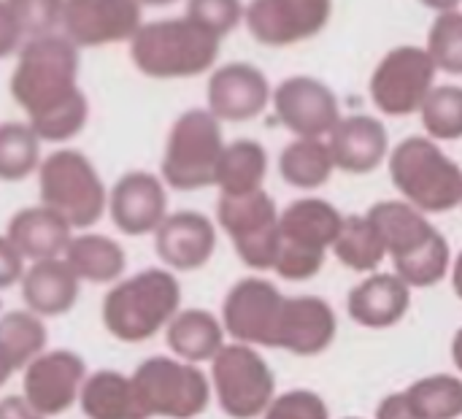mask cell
Listing matches in <instances>:
<instances>
[{
  "mask_svg": "<svg viewBox=\"0 0 462 419\" xmlns=\"http://www.w3.org/2000/svg\"><path fill=\"white\" fill-rule=\"evenodd\" d=\"M365 217L384 241L387 257L395 265L393 274L411 290H430L449 279L455 252L449 238L428 214L406 200H379L365 211Z\"/></svg>",
  "mask_w": 462,
  "mask_h": 419,
  "instance_id": "1",
  "label": "cell"
},
{
  "mask_svg": "<svg viewBox=\"0 0 462 419\" xmlns=\"http://www.w3.org/2000/svg\"><path fill=\"white\" fill-rule=\"evenodd\" d=\"M76 76L79 46L68 35L49 33L27 38L11 73V95L30 119H38L70 103L81 92L76 87Z\"/></svg>",
  "mask_w": 462,
  "mask_h": 419,
  "instance_id": "2",
  "label": "cell"
},
{
  "mask_svg": "<svg viewBox=\"0 0 462 419\" xmlns=\"http://www.w3.org/2000/svg\"><path fill=\"white\" fill-rule=\"evenodd\" d=\"M390 182L401 200L422 214H449L462 206V168L428 135H409L390 149Z\"/></svg>",
  "mask_w": 462,
  "mask_h": 419,
  "instance_id": "3",
  "label": "cell"
},
{
  "mask_svg": "<svg viewBox=\"0 0 462 419\" xmlns=\"http://www.w3.org/2000/svg\"><path fill=\"white\" fill-rule=\"evenodd\" d=\"M181 306V284L171 271L146 268L125 282H119L103 301L106 331L125 341L141 344L154 339Z\"/></svg>",
  "mask_w": 462,
  "mask_h": 419,
  "instance_id": "4",
  "label": "cell"
},
{
  "mask_svg": "<svg viewBox=\"0 0 462 419\" xmlns=\"http://www.w3.org/2000/svg\"><path fill=\"white\" fill-rule=\"evenodd\" d=\"M344 214L325 198H298L279 214V252L273 274L284 282L314 279L333 252Z\"/></svg>",
  "mask_w": 462,
  "mask_h": 419,
  "instance_id": "5",
  "label": "cell"
},
{
  "mask_svg": "<svg viewBox=\"0 0 462 419\" xmlns=\"http://www.w3.org/2000/svg\"><path fill=\"white\" fill-rule=\"evenodd\" d=\"M133 62L154 79H184L208 70L219 54V38L189 16L154 19L141 24L130 41Z\"/></svg>",
  "mask_w": 462,
  "mask_h": 419,
  "instance_id": "6",
  "label": "cell"
},
{
  "mask_svg": "<svg viewBox=\"0 0 462 419\" xmlns=\"http://www.w3.org/2000/svg\"><path fill=\"white\" fill-rule=\"evenodd\" d=\"M225 149L222 125L208 108L184 111L165 141L162 179L173 190L192 192L217 184V165Z\"/></svg>",
  "mask_w": 462,
  "mask_h": 419,
  "instance_id": "7",
  "label": "cell"
},
{
  "mask_svg": "<svg viewBox=\"0 0 462 419\" xmlns=\"http://www.w3.org/2000/svg\"><path fill=\"white\" fill-rule=\"evenodd\" d=\"M146 417L195 419L211 404V379L179 358H149L130 377Z\"/></svg>",
  "mask_w": 462,
  "mask_h": 419,
  "instance_id": "8",
  "label": "cell"
},
{
  "mask_svg": "<svg viewBox=\"0 0 462 419\" xmlns=\"http://www.w3.org/2000/svg\"><path fill=\"white\" fill-rule=\"evenodd\" d=\"M41 200L70 228H89L106 211V187L95 165L76 149L51 152L38 173Z\"/></svg>",
  "mask_w": 462,
  "mask_h": 419,
  "instance_id": "9",
  "label": "cell"
},
{
  "mask_svg": "<svg viewBox=\"0 0 462 419\" xmlns=\"http://www.w3.org/2000/svg\"><path fill=\"white\" fill-rule=\"evenodd\" d=\"M211 390L230 419H260L279 396L273 368L260 349L246 344H225L211 360Z\"/></svg>",
  "mask_w": 462,
  "mask_h": 419,
  "instance_id": "10",
  "label": "cell"
},
{
  "mask_svg": "<svg viewBox=\"0 0 462 419\" xmlns=\"http://www.w3.org/2000/svg\"><path fill=\"white\" fill-rule=\"evenodd\" d=\"M279 206L265 192L257 190L252 195L217 200V222L227 233L238 260L257 274L273 271L279 252Z\"/></svg>",
  "mask_w": 462,
  "mask_h": 419,
  "instance_id": "11",
  "label": "cell"
},
{
  "mask_svg": "<svg viewBox=\"0 0 462 419\" xmlns=\"http://www.w3.org/2000/svg\"><path fill=\"white\" fill-rule=\"evenodd\" d=\"M287 295L265 276L238 279L222 301V325L233 344L279 349V328Z\"/></svg>",
  "mask_w": 462,
  "mask_h": 419,
  "instance_id": "12",
  "label": "cell"
},
{
  "mask_svg": "<svg viewBox=\"0 0 462 419\" xmlns=\"http://www.w3.org/2000/svg\"><path fill=\"white\" fill-rule=\"evenodd\" d=\"M436 62L422 46L390 49L371 73V100L387 116H411L422 108L436 87Z\"/></svg>",
  "mask_w": 462,
  "mask_h": 419,
  "instance_id": "13",
  "label": "cell"
},
{
  "mask_svg": "<svg viewBox=\"0 0 462 419\" xmlns=\"http://www.w3.org/2000/svg\"><path fill=\"white\" fill-rule=\"evenodd\" d=\"M276 119L295 138H328L341 122L338 95L314 76H290L273 89Z\"/></svg>",
  "mask_w": 462,
  "mask_h": 419,
  "instance_id": "14",
  "label": "cell"
},
{
  "mask_svg": "<svg viewBox=\"0 0 462 419\" xmlns=\"http://www.w3.org/2000/svg\"><path fill=\"white\" fill-rule=\"evenodd\" d=\"M333 14V0H249V33L265 46H290L317 35Z\"/></svg>",
  "mask_w": 462,
  "mask_h": 419,
  "instance_id": "15",
  "label": "cell"
},
{
  "mask_svg": "<svg viewBox=\"0 0 462 419\" xmlns=\"http://www.w3.org/2000/svg\"><path fill=\"white\" fill-rule=\"evenodd\" d=\"M141 0H65L62 27L76 46L133 41L141 30Z\"/></svg>",
  "mask_w": 462,
  "mask_h": 419,
  "instance_id": "16",
  "label": "cell"
},
{
  "mask_svg": "<svg viewBox=\"0 0 462 419\" xmlns=\"http://www.w3.org/2000/svg\"><path fill=\"white\" fill-rule=\"evenodd\" d=\"M84 382V360L79 355L65 349L46 352L24 371V398L38 414L54 417L73 406Z\"/></svg>",
  "mask_w": 462,
  "mask_h": 419,
  "instance_id": "17",
  "label": "cell"
},
{
  "mask_svg": "<svg viewBox=\"0 0 462 419\" xmlns=\"http://www.w3.org/2000/svg\"><path fill=\"white\" fill-rule=\"evenodd\" d=\"M208 111L219 122H249L268 108L273 89L252 62H227L208 79Z\"/></svg>",
  "mask_w": 462,
  "mask_h": 419,
  "instance_id": "18",
  "label": "cell"
},
{
  "mask_svg": "<svg viewBox=\"0 0 462 419\" xmlns=\"http://www.w3.org/2000/svg\"><path fill=\"white\" fill-rule=\"evenodd\" d=\"M338 339V314L322 295H287L279 349L295 358H319Z\"/></svg>",
  "mask_w": 462,
  "mask_h": 419,
  "instance_id": "19",
  "label": "cell"
},
{
  "mask_svg": "<svg viewBox=\"0 0 462 419\" xmlns=\"http://www.w3.org/2000/svg\"><path fill=\"white\" fill-rule=\"evenodd\" d=\"M411 287L387 271L363 276L346 293V314L365 331H390L411 312Z\"/></svg>",
  "mask_w": 462,
  "mask_h": 419,
  "instance_id": "20",
  "label": "cell"
},
{
  "mask_svg": "<svg viewBox=\"0 0 462 419\" xmlns=\"http://www.w3.org/2000/svg\"><path fill=\"white\" fill-rule=\"evenodd\" d=\"M111 219L127 236L157 233L168 217V195L157 176L146 171L125 173L111 190Z\"/></svg>",
  "mask_w": 462,
  "mask_h": 419,
  "instance_id": "21",
  "label": "cell"
},
{
  "mask_svg": "<svg viewBox=\"0 0 462 419\" xmlns=\"http://www.w3.org/2000/svg\"><path fill=\"white\" fill-rule=\"evenodd\" d=\"M154 249L160 260L173 271H198L208 265L217 252V228L200 211H176L154 233Z\"/></svg>",
  "mask_w": 462,
  "mask_h": 419,
  "instance_id": "22",
  "label": "cell"
},
{
  "mask_svg": "<svg viewBox=\"0 0 462 419\" xmlns=\"http://www.w3.org/2000/svg\"><path fill=\"white\" fill-rule=\"evenodd\" d=\"M325 141L333 154V165L352 176H365L390 157L387 127L371 114L341 116V122Z\"/></svg>",
  "mask_w": 462,
  "mask_h": 419,
  "instance_id": "23",
  "label": "cell"
},
{
  "mask_svg": "<svg viewBox=\"0 0 462 419\" xmlns=\"http://www.w3.org/2000/svg\"><path fill=\"white\" fill-rule=\"evenodd\" d=\"M5 238L16 247L22 257H30L32 263L57 260L70 244V225L57 211L46 206H32L11 217Z\"/></svg>",
  "mask_w": 462,
  "mask_h": 419,
  "instance_id": "24",
  "label": "cell"
},
{
  "mask_svg": "<svg viewBox=\"0 0 462 419\" xmlns=\"http://www.w3.org/2000/svg\"><path fill=\"white\" fill-rule=\"evenodd\" d=\"M22 298L38 317L65 314L79 298V276L60 257L32 263L22 276Z\"/></svg>",
  "mask_w": 462,
  "mask_h": 419,
  "instance_id": "25",
  "label": "cell"
},
{
  "mask_svg": "<svg viewBox=\"0 0 462 419\" xmlns=\"http://www.w3.org/2000/svg\"><path fill=\"white\" fill-rule=\"evenodd\" d=\"M225 325L206 309L179 312L165 328L168 349L184 363H211L225 349Z\"/></svg>",
  "mask_w": 462,
  "mask_h": 419,
  "instance_id": "26",
  "label": "cell"
},
{
  "mask_svg": "<svg viewBox=\"0 0 462 419\" xmlns=\"http://www.w3.org/2000/svg\"><path fill=\"white\" fill-rule=\"evenodd\" d=\"M268 176V152L254 138H236L225 144L219 165H217V187L219 195L241 198L263 190Z\"/></svg>",
  "mask_w": 462,
  "mask_h": 419,
  "instance_id": "27",
  "label": "cell"
},
{
  "mask_svg": "<svg viewBox=\"0 0 462 419\" xmlns=\"http://www.w3.org/2000/svg\"><path fill=\"white\" fill-rule=\"evenodd\" d=\"M81 412L89 419H149L133 387V379L116 371H97L81 387Z\"/></svg>",
  "mask_w": 462,
  "mask_h": 419,
  "instance_id": "28",
  "label": "cell"
},
{
  "mask_svg": "<svg viewBox=\"0 0 462 419\" xmlns=\"http://www.w3.org/2000/svg\"><path fill=\"white\" fill-rule=\"evenodd\" d=\"M336 165L325 138H295L279 154V173L295 190H319L330 182Z\"/></svg>",
  "mask_w": 462,
  "mask_h": 419,
  "instance_id": "29",
  "label": "cell"
},
{
  "mask_svg": "<svg viewBox=\"0 0 462 419\" xmlns=\"http://www.w3.org/2000/svg\"><path fill=\"white\" fill-rule=\"evenodd\" d=\"M65 263L70 271L79 276V282H92V284H106L114 282L125 274V252L116 241L95 233H84L79 238H70L65 249Z\"/></svg>",
  "mask_w": 462,
  "mask_h": 419,
  "instance_id": "30",
  "label": "cell"
},
{
  "mask_svg": "<svg viewBox=\"0 0 462 419\" xmlns=\"http://www.w3.org/2000/svg\"><path fill=\"white\" fill-rule=\"evenodd\" d=\"M333 257L355 274H376L387 260L384 241L365 214L344 217L341 233L333 244Z\"/></svg>",
  "mask_w": 462,
  "mask_h": 419,
  "instance_id": "31",
  "label": "cell"
},
{
  "mask_svg": "<svg viewBox=\"0 0 462 419\" xmlns=\"http://www.w3.org/2000/svg\"><path fill=\"white\" fill-rule=\"evenodd\" d=\"M401 393L420 419H462L460 374H430Z\"/></svg>",
  "mask_w": 462,
  "mask_h": 419,
  "instance_id": "32",
  "label": "cell"
},
{
  "mask_svg": "<svg viewBox=\"0 0 462 419\" xmlns=\"http://www.w3.org/2000/svg\"><path fill=\"white\" fill-rule=\"evenodd\" d=\"M41 138L24 122L0 125V179L19 182L38 168Z\"/></svg>",
  "mask_w": 462,
  "mask_h": 419,
  "instance_id": "33",
  "label": "cell"
},
{
  "mask_svg": "<svg viewBox=\"0 0 462 419\" xmlns=\"http://www.w3.org/2000/svg\"><path fill=\"white\" fill-rule=\"evenodd\" d=\"M0 347L8 352L14 368H27L46 347V328L41 317L32 312H8L0 320Z\"/></svg>",
  "mask_w": 462,
  "mask_h": 419,
  "instance_id": "34",
  "label": "cell"
},
{
  "mask_svg": "<svg viewBox=\"0 0 462 419\" xmlns=\"http://www.w3.org/2000/svg\"><path fill=\"white\" fill-rule=\"evenodd\" d=\"M422 127L433 141H457L462 138V87L441 84L433 87L428 100L420 108Z\"/></svg>",
  "mask_w": 462,
  "mask_h": 419,
  "instance_id": "35",
  "label": "cell"
},
{
  "mask_svg": "<svg viewBox=\"0 0 462 419\" xmlns=\"http://www.w3.org/2000/svg\"><path fill=\"white\" fill-rule=\"evenodd\" d=\"M425 49L439 70L462 76V11H444L433 19Z\"/></svg>",
  "mask_w": 462,
  "mask_h": 419,
  "instance_id": "36",
  "label": "cell"
},
{
  "mask_svg": "<svg viewBox=\"0 0 462 419\" xmlns=\"http://www.w3.org/2000/svg\"><path fill=\"white\" fill-rule=\"evenodd\" d=\"M87 116H89V106H87L84 92H79L70 103H65L38 119H30L27 125L35 130V135L41 141H68L87 125Z\"/></svg>",
  "mask_w": 462,
  "mask_h": 419,
  "instance_id": "37",
  "label": "cell"
},
{
  "mask_svg": "<svg viewBox=\"0 0 462 419\" xmlns=\"http://www.w3.org/2000/svg\"><path fill=\"white\" fill-rule=\"evenodd\" d=\"M244 3L241 0H187V14L195 24L208 30L222 41L244 16Z\"/></svg>",
  "mask_w": 462,
  "mask_h": 419,
  "instance_id": "38",
  "label": "cell"
},
{
  "mask_svg": "<svg viewBox=\"0 0 462 419\" xmlns=\"http://www.w3.org/2000/svg\"><path fill=\"white\" fill-rule=\"evenodd\" d=\"M5 3L14 11L27 38L49 35L57 24H62L65 0H5Z\"/></svg>",
  "mask_w": 462,
  "mask_h": 419,
  "instance_id": "39",
  "label": "cell"
},
{
  "mask_svg": "<svg viewBox=\"0 0 462 419\" xmlns=\"http://www.w3.org/2000/svg\"><path fill=\"white\" fill-rule=\"evenodd\" d=\"M260 419H330V406L319 393L295 387L279 393Z\"/></svg>",
  "mask_w": 462,
  "mask_h": 419,
  "instance_id": "40",
  "label": "cell"
},
{
  "mask_svg": "<svg viewBox=\"0 0 462 419\" xmlns=\"http://www.w3.org/2000/svg\"><path fill=\"white\" fill-rule=\"evenodd\" d=\"M24 276V257L8 238H0V290L14 287Z\"/></svg>",
  "mask_w": 462,
  "mask_h": 419,
  "instance_id": "41",
  "label": "cell"
},
{
  "mask_svg": "<svg viewBox=\"0 0 462 419\" xmlns=\"http://www.w3.org/2000/svg\"><path fill=\"white\" fill-rule=\"evenodd\" d=\"M22 35H24V33H22V27H19L14 11L8 8L5 0H0V57H8V54L19 46Z\"/></svg>",
  "mask_w": 462,
  "mask_h": 419,
  "instance_id": "42",
  "label": "cell"
},
{
  "mask_svg": "<svg viewBox=\"0 0 462 419\" xmlns=\"http://www.w3.org/2000/svg\"><path fill=\"white\" fill-rule=\"evenodd\" d=\"M374 419H420L406 404L403 393H393L387 398H382V404L376 406V417Z\"/></svg>",
  "mask_w": 462,
  "mask_h": 419,
  "instance_id": "43",
  "label": "cell"
},
{
  "mask_svg": "<svg viewBox=\"0 0 462 419\" xmlns=\"http://www.w3.org/2000/svg\"><path fill=\"white\" fill-rule=\"evenodd\" d=\"M0 419H46L43 414H38L27 398H19V396H11V398H3L0 401Z\"/></svg>",
  "mask_w": 462,
  "mask_h": 419,
  "instance_id": "44",
  "label": "cell"
},
{
  "mask_svg": "<svg viewBox=\"0 0 462 419\" xmlns=\"http://www.w3.org/2000/svg\"><path fill=\"white\" fill-rule=\"evenodd\" d=\"M449 282H452V293L457 295V301L462 303V249L457 252V255H455V260H452Z\"/></svg>",
  "mask_w": 462,
  "mask_h": 419,
  "instance_id": "45",
  "label": "cell"
},
{
  "mask_svg": "<svg viewBox=\"0 0 462 419\" xmlns=\"http://www.w3.org/2000/svg\"><path fill=\"white\" fill-rule=\"evenodd\" d=\"M449 355H452V363H455V371L462 377V328L455 331L452 336V344H449Z\"/></svg>",
  "mask_w": 462,
  "mask_h": 419,
  "instance_id": "46",
  "label": "cell"
},
{
  "mask_svg": "<svg viewBox=\"0 0 462 419\" xmlns=\"http://www.w3.org/2000/svg\"><path fill=\"white\" fill-rule=\"evenodd\" d=\"M14 371H16V368H14V363H11L8 352H5V349L0 347V387H3L5 382H8V377H11Z\"/></svg>",
  "mask_w": 462,
  "mask_h": 419,
  "instance_id": "47",
  "label": "cell"
},
{
  "mask_svg": "<svg viewBox=\"0 0 462 419\" xmlns=\"http://www.w3.org/2000/svg\"><path fill=\"white\" fill-rule=\"evenodd\" d=\"M420 3H425L428 8H436L439 14H444V11H457L462 0H420Z\"/></svg>",
  "mask_w": 462,
  "mask_h": 419,
  "instance_id": "48",
  "label": "cell"
},
{
  "mask_svg": "<svg viewBox=\"0 0 462 419\" xmlns=\"http://www.w3.org/2000/svg\"><path fill=\"white\" fill-rule=\"evenodd\" d=\"M141 3H149V5H162V3H171V0H141Z\"/></svg>",
  "mask_w": 462,
  "mask_h": 419,
  "instance_id": "49",
  "label": "cell"
},
{
  "mask_svg": "<svg viewBox=\"0 0 462 419\" xmlns=\"http://www.w3.org/2000/svg\"><path fill=\"white\" fill-rule=\"evenodd\" d=\"M341 419H365V417H341Z\"/></svg>",
  "mask_w": 462,
  "mask_h": 419,
  "instance_id": "50",
  "label": "cell"
},
{
  "mask_svg": "<svg viewBox=\"0 0 462 419\" xmlns=\"http://www.w3.org/2000/svg\"><path fill=\"white\" fill-rule=\"evenodd\" d=\"M460 209H462V206H460Z\"/></svg>",
  "mask_w": 462,
  "mask_h": 419,
  "instance_id": "51",
  "label": "cell"
}]
</instances>
